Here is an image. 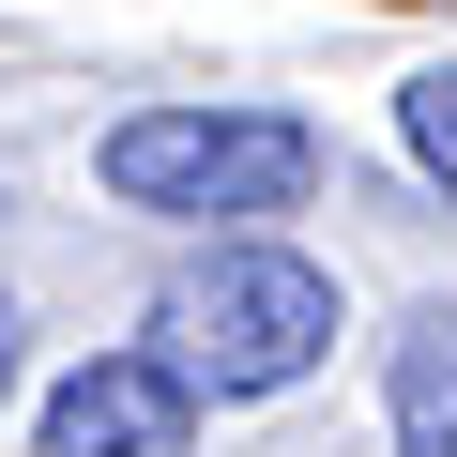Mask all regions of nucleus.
I'll return each mask as SVG.
<instances>
[{
  "mask_svg": "<svg viewBox=\"0 0 457 457\" xmlns=\"http://www.w3.org/2000/svg\"><path fill=\"white\" fill-rule=\"evenodd\" d=\"M320 122L305 107H245V92H168V107H122L92 137V183L153 228H275L320 198Z\"/></svg>",
  "mask_w": 457,
  "mask_h": 457,
  "instance_id": "1",
  "label": "nucleus"
},
{
  "mask_svg": "<svg viewBox=\"0 0 457 457\" xmlns=\"http://www.w3.org/2000/svg\"><path fill=\"white\" fill-rule=\"evenodd\" d=\"M153 351L228 411V396H290L336 351V275L275 228H198V260L153 290Z\"/></svg>",
  "mask_w": 457,
  "mask_h": 457,
  "instance_id": "2",
  "label": "nucleus"
},
{
  "mask_svg": "<svg viewBox=\"0 0 457 457\" xmlns=\"http://www.w3.org/2000/svg\"><path fill=\"white\" fill-rule=\"evenodd\" d=\"M183 442H198V381H183L153 336L62 366V381H46V427H31V457H183Z\"/></svg>",
  "mask_w": 457,
  "mask_h": 457,
  "instance_id": "3",
  "label": "nucleus"
},
{
  "mask_svg": "<svg viewBox=\"0 0 457 457\" xmlns=\"http://www.w3.org/2000/svg\"><path fill=\"white\" fill-rule=\"evenodd\" d=\"M381 442L396 457H457V290H427L381 336Z\"/></svg>",
  "mask_w": 457,
  "mask_h": 457,
  "instance_id": "4",
  "label": "nucleus"
},
{
  "mask_svg": "<svg viewBox=\"0 0 457 457\" xmlns=\"http://www.w3.org/2000/svg\"><path fill=\"white\" fill-rule=\"evenodd\" d=\"M396 153L457 198V62H427V77H396Z\"/></svg>",
  "mask_w": 457,
  "mask_h": 457,
  "instance_id": "5",
  "label": "nucleus"
},
{
  "mask_svg": "<svg viewBox=\"0 0 457 457\" xmlns=\"http://www.w3.org/2000/svg\"><path fill=\"white\" fill-rule=\"evenodd\" d=\"M16 336H31V320H16V290H0V396H16Z\"/></svg>",
  "mask_w": 457,
  "mask_h": 457,
  "instance_id": "6",
  "label": "nucleus"
}]
</instances>
